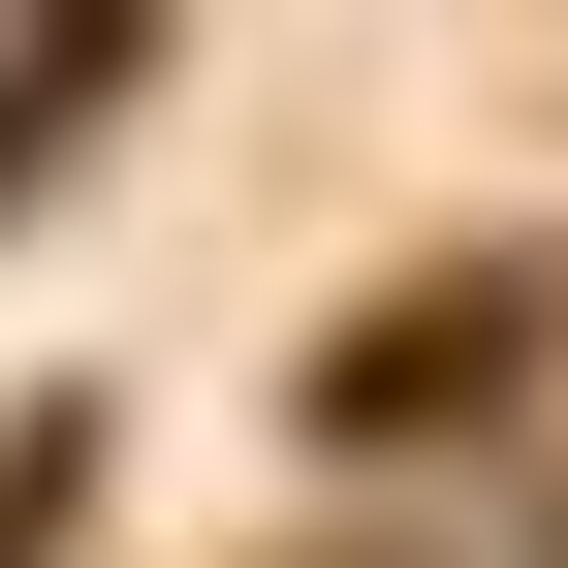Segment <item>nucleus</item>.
Instances as JSON below:
<instances>
[{
  "label": "nucleus",
  "instance_id": "3",
  "mask_svg": "<svg viewBox=\"0 0 568 568\" xmlns=\"http://www.w3.org/2000/svg\"><path fill=\"white\" fill-rule=\"evenodd\" d=\"M0 568H95V410H0Z\"/></svg>",
  "mask_w": 568,
  "mask_h": 568
},
{
  "label": "nucleus",
  "instance_id": "1",
  "mask_svg": "<svg viewBox=\"0 0 568 568\" xmlns=\"http://www.w3.org/2000/svg\"><path fill=\"white\" fill-rule=\"evenodd\" d=\"M568 347V253H443V284H379V316L316 347V443H410V410H506Z\"/></svg>",
  "mask_w": 568,
  "mask_h": 568
},
{
  "label": "nucleus",
  "instance_id": "2",
  "mask_svg": "<svg viewBox=\"0 0 568 568\" xmlns=\"http://www.w3.org/2000/svg\"><path fill=\"white\" fill-rule=\"evenodd\" d=\"M126 95H159V63H126V32H63V63H0V190H32V159H95Z\"/></svg>",
  "mask_w": 568,
  "mask_h": 568
}]
</instances>
